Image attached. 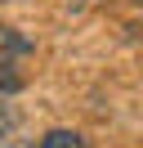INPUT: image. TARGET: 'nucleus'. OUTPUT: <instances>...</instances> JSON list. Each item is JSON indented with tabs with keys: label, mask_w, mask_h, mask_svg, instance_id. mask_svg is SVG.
<instances>
[{
	"label": "nucleus",
	"mask_w": 143,
	"mask_h": 148,
	"mask_svg": "<svg viewBox=\"0 0 143 148\" xmlns=\"http://www.w3.org/2000/svg\"><path fill=\"white\" fill-rule=\"evenodd\" d=\"M36 148H85V139H80L76 130H49Z\"/></svg>",
	"instance_id": "f03ea898"
},
{
	"label": "nucleus",
	"mask_w": 143,
	"mask_h": 148,
	"mask_svg": "<svg viewBox=\"0 0 143 148\" xmlns=\"http://www.w3.org/2000/svg\"><path fill=\"white\" fill-rule=\"evenodd\" d=\"M27 58H31V40L18 27L0 23V90H18L27 81Z\"/></svg>",
	"instance_id": "f257e3e1"
}]
</instances>
